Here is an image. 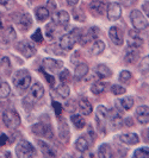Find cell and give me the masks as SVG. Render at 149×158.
I'll return each mask as SVG.
<instances>
[{
    "label": "cell",
    "mask_w": 149,
    "mask_h": 158,
    "mask_svg": "<svg viewBox=\"0 0 149 158\" xmlns=\"http://www.w3.org/2000/svg\"><path fill=\"white\" fill-rule=\"evenodd\" d=\"M31 81V75H30L29 70H26V69H20V70L16 71L12 76V82H13L15 87L20 92H24L30 87Z\"/></svg>",
    "instance_id": "6da1fadb"
},
{
    "label": "cell",
    "mask_w": 149,
    "mask_h": 158,
    "mask_svg": "<svg viewBox=\"0 0 149 158\" xmlns=\"http://www.w3.org/2000/svg\"><path fill=\"white\" fill-rule=\"evenodd\" d=\"M81 36V30L80 29H73L69 33L63 35L60 40V47L63 50H72L74 45L79 42V38Z\"/></svg>",
    "instance_id": "7a4b0ae2"
},
{
    "label": "cell",
    "mask_w": 149,
    "mask_h": 158,
    "mask_svg": "<svg viewBox=\"0 0 149 158\" xmlns=\"http://www.w3.org/2000/svg\"><path fill=\"white\" fill-rule=\"evenodd\" d=\"M2 121L10 130H16L20 125V115L15 110H7L2 114Z\"/></svg>",
    "instance_id": "3957f363"
},
{
    "label": "cell",
    "mask_w": 149,
    "mask_h": 158,
    "mask_svg": "<svg viewBox=\"0 0 149 158\" xmlns=\"http://www.w3.org/2000/svg\"><path fill=\"white\" fill-rule=\"evenodd\" d=\"M16 155L19 158H30L36 155L35 148L26 140H20L16 146Z\"/></svg>",
    "instance_id": "277c9868"
},
{
    "label": "cell",
    "mask_w": 149,
    "mask_h": 158,
    "mask_svg": "<svg viewBox=\"0 0 149 158\" xmlns=\"http://www.w3.org/2000/svg\"><path fill=\"white\" fill-rule=\"evenodd\" d=\"M43 95H44V89H43V87L39 85L38 82H36V83L32 85L29 94L26 95L25 102L30 103V105H33V103L38 102L39 100L43 98Z\"/></svg>",
    "instance_id": "5b68a950"
},
{
    "label": "cell",
    "mask_w": 149,
    "mask_h": 158,
    "mask_svg": "<svg viewBox=\"0 0 149 158\" xmlns=\"http://www.w3.org/2000/svg\"><path fill=\"white\" fill-rule=\"evenodd\" d=\"M130 22L136 30H146L148 27V20L138 10H134L130 13Z\"/></svg>",
    "instance_id": "8992f818"
},
{
    "label": "cell",
    "mask_w": 149,
    "mask_h": 158,
    "mask_svg": "<svg viewBox=\"0 0 149 158\" xmlns=\"http://www.w3.org/2000/svg\"><path fill=\"white\" fill-rule=\"evenodd\" d=\"M98 36H99V29L92 26L90 29H87L85 32L81 31V36L79 38V42L81 45H86V44H91L93 40H98Z\"/></svg>",
    "instance_id": "52a82bcc"
},
{
    "label": "cell",
    "mask_w": 149,
    "mask_h": 158,
    "mask_svg": "<svg viewBox=\"0 0 149 158\" xmlns=\"http://www.w3.org/2000/svg\"><path fill=\"white\" fill-rule=\"evenodd\" d=\"M31 131L38 137H44V138H53V128L49 124H44V123H38L35 124L31 127Z\"/></svg>",
    "instance_id": "ba28073f"
},
{
    "label": "cell",
    "mask_w": 149,
    "mask_h": 158,
    "mask_svg": "<svg viewBox=\"0 0 149 158\" xmlns=\"http://www.w3.org/2000/svg\"><path fill=\"white\" fill-rule=\"evenodd\" d=\"M17 49H18V51L23 56H25L26 58L33 57V56L36 55V52H37L36 47H35L32 43L28 42V40H22V42H19V43L17 44Z\"/></svg>",
    "instance_id": "9c48e42d"
},
{
    "label": "cell",
    "mask_w": 149,
    "mask_h": 158,
    "mask_svg": "<svg viewBox=\"0 0 149 158\" xmlns=\"http://www.w3.org/2000/svg\"><path fill=\"white\" fill-rule=\"evenodd\" d=\"M106 15L111 22H116L122 16V7L117 2H110L106 6Z\"/></svg>",
    "instance_id": "30bf717a"
},
{
    "label": "cell",
    "mask_w": 149,
    "mask_h": 158,
    "mask_svg": "<svg viewBox=\"0 0 149 158\" xmlns=\"http://www.w3.org/2000/svg\"><path fill=\"white\" fill-rule=\"evenodd\" d=\"M43 67L48 71L59 73L63 68V62L62 61H57V60H53V58H44L43 60Z\"/></svg>",
    "instance_id": "8fae6325"
},
{
    "label": "cell",
    "mask_w": 149,
    "mask_h": 158,
    "mask_svg": "<svg viewBox=\"0 0 149 158\" xmlns=\"http://www.w3.org/2000/svg\"><path fill=\"white\" fill-rule=\"evenodd\" d=\"M138 55H140V52H138L137 47L129 45L125 49V51H124V61L129 64L136 63L137 60H138Z\"/></svg>",
    "instance_id": "7c38bea8"
},
{
    "label": "cell",
    "mask_w": 149,
    "mask_h": 158,
    "mask_svg": "<svg viewBox=\"0 0 149 158\" xmlns=\"http://www.w3.org/2000/svg\"><path fill=\"white\" fill-rule=\"evenodd\" d=\"M69 13L66 12V11H59L53 15V23L59 25V26H66L69 23Z\"/></svg>",
    "instance_id": "4fadbf2b"
},
{
    "label": "cell",
    "mask_w": 149,
    "mask_h": 158,
    "mask_svg": "<svg viewBox=\"0 0 149 158\" xmlns=\"http://www.w3.org/2000/svg\"><path fill=\"white\" fill-rule=\"evenodd\" d=\"M106 6L107 5H106V1L105 0H93L90 4V11L92 12V15L98 17L104 13Z\"/></svg>",
    "instance_id": "5bb4252c"
},
{
    "label": "cell",
    "mask_w": 149,
    "mask_h": 158,
    "mask_svg": "<svg viewBox=\"0 0 149 158\" xmlns=\"http://www.w3.org/2000/svg\"><path fill=\"white\" fill-rule=\"evenodd\" d=\"M17 24H18V27H19L20 31L26 32L32 26L31 16L29 13H24V15L19 17V19L17 20Z\"/></svg>",
    "instance_id": "9a60e30c"
},
{
    "label": "cell",
    "mask_w": 149,
    "mask_h": 158,
    "mask_svg": "<svg viewBox=\"0 0 149 158\" xmlns=\"http://www.w3.org/2000/svg\"><path fill=\"white\" fill-rule=\"evenodd\" d=\"M109 37H110V40L116 44V45H122L123 44V32L122 30L117 27V26H112L110 29V31H109Z\"/></svg>",
    "instance_id": "2e32d148"
},
{
    "label": "cell",
    "mask_w": 149,
    "mask_h": 158,
    "mask_svg": "<svg viewBox=\"0 0 149 158\" xmlns=\"http://www.w3.org/2000/svg\"><path fill=\"white\" fill-rule=\"evenodd\" d=\"M136 119L137 121L142 124V125H146L148 124L149 121V108L148 106H140L137 110H136Z\"/></svg>",
    "instance_id": "e0dca14e"
},
{
    "label": "cell",
    "mask_w": 149,
    "mask_h": 158,
    "mask_svg": "<svg viewBox=\"0 0 149 158\" xmlns=\"http://www.w3.org/2000/svg\"><path fill=\"white\" fill-rule=\"evenodd\" d=\"M95 118H97V121H98V125H102V128H104V124L107 121V118H109V111L105 106H98L97 108V112H95Z\"/></svg>",
    "instance_id": "ac0fdd59"
},
{
    "label": "cell",
    "mask_w": 149,
    "mask_h": 158,
    "mask_svg": "<svg viewBox=\"0 0 149 158\" xmlns=\"http://www.w3.org/2000/svg\"><path fill=\"white\" fill-rule=\"evenodd\" d=\"M119 140L126 145H136L140 143V138L136 133H123L119 135Z\"/></svg>",
    "instance_id": "d6986e66"
},
{
    "label": "cell",
    "mask_w": 149,
    "mask_h": 158,
    "mask_svg": "<svg viewBox=\"0 0 149 158\" xmlns=\"http://www.w3.org/2000/svg\"><path fill=\"white\" fill-rule=\"evenodd\" d=\"M95 74L100 79H107V77H110L111 75H112V71L105 64H99V65L95 67Z\"/></svg>",
    "instance_id": "ffe728a7"
},
{
    "label": "cell",
    "mask_w": 149,
    "mask_h": 158,
    "mask_svg": "<svg viewBox=\"0 0 149 158\" xmlns=\"http://www.w3.org/2000/svg\"><path fill=\"white\" fill-rule=\"evenodd\" d=\"M37 144H38L39 148H41L42 153H43L44 157H55L56 156L55 151L53 150V148L49 144H47L46 142H41V140H37Z\"/></svg>",
    "instance_id": "44dd1931"
},
{
    "label": "cell",
    "mask_w": 149,
    "mask_h": 158,
    "mask_svg": "<svg viewBox=\"0 0 149 158\" xmlns=\"http://www.w3.org/2000/svg\"><path fill=\"white\" fill-rule=\"evenodd\" d=\"M105 50V43L103 40H95L92 42V47H91V54L94 56L100 55L103 51Z\"/></svg>",
    "instance_id": "7402d4cb"
},
{
    "label": "cell",
    "mask_w": 149,
    "mask_h": 158,
    "mask_svg": "<svg viewBox=\"0 0 149 158\" xmlns=\"http://www.w3.org/2000/svg\"><path fill=\"white\" fill-rule=\"evenodd\" d=\"M143 44V40L140 37V35L134 30L129 31V45H133V47H141Z\"/></svg>",
    "instance_id": "603a6c76"
},
{
    "label": "cell",
    "mask_w": 149,
    "mask_h": 158,
    "mask_svg": "<svg viewBox=\"0 0 149 158\" xmlns=\"http://www.w3.org/2000/svg\"><path fill=\"white\" fill-rule=\"evenodd\" d=\"M87 73H88V65L86 63H84V62L82 63H79L77 65V68H75V74H74L75 80L84 79L87 75Z\"/></svg>",
    "instance_id": "cb8c5ba5"
},
{
    "label": "cell",
    "mask_w": 149,
    "mask_h": 158,
    "mask_svg": "<svg viewBox=\"0 0 149 158\" xmlns=\"http://www.w3.org/2000/svg\"><path fill=\"white\" fill-rule=\"evenodd\" d=\"M79 110H80V113L82 115H90L92 113V111H93L92 110V105L86 99L80 100V102H79Z\"/></svg>",
    "instance_id": "d4e9b609"
},
{
    "label": "cell",
    "mask_w": 149,
    "mask_h": 158,
    "mask_svg": "<svg viewBox=\"0 0 149 158\" xmlns=\"http://www.w3.org/2000/svg\"><path fill=\"white\" fill-rule=\"evenodd\" d=\"M35 15H36V18H37V20L41 22V23H43V22H46L49 16H50V12H49V10L47 7H37L36 8V11H35Z\"/></svg>",
    "instance_id": "484cf974"
},
{
    "label": "cell",
    "mask_w": 149,
    "mask_h": 158,
    "mask_svg": "<svg viewBox=\"0 0 149 158\" xmlns=\"http://www.w3.org/2000/svg\"><path fill=\"white\" fill-rule=\"evenodd\" d=\"M134 99L131 96H126L124 99H122V100H118L117 101V106H121L124 111H129V110H131L134 107Z\"/></svg>",
    "instance_id": "4316f807"
},
{
    "label": "cell",
    "mask_w": 149,
    "mask_h": 158,
    "mask_svg": "<svg viewBox=\"0 0 149 158\" xmlns=\"http://www.w3.org/2000/svg\"><path fill=\"white\" fill-rule=\"evenodd\" d=\"M90 146V142L86 139V137H80L77 143H75V149L79 151V152H85V151L88 149Z\"/></svg>",
    "instance_id": "83f0119b"
},
{
    "label": "cell",
    "mask_w": 149,
    "mask_h": 158,
    "mask_svg": "<svg viewBox=\"0 0 149 158\" xmlns=\"http://www.w3.org/2000/svg\"><path fill=\"white\" fill-rule=\"evenodd\" d=\"M98 156L102 158H110L112 157V151L109 144H103L98 149Z\"/></svg>",
    "instance_id": "f1b7e54d"
},
{
    "label": "cell",
    "mask_w": 149,
    "mask_h": 158,
    "mask_svg": "<svg viewBox=\"0 0 149 158\" xmlns=\"http://www.w3.org/2000/svg\"><path fill=\"white\" fill-rule=\"evenodd\" d=\"M105 89H106V83L105 82H100V81H97V82H94L93 85H92L91 92L94 95H99L102 94L103 92H105Z\"/></svg>",
    "instance_id": "f546056e"
},
{
    "label": "cell",
    "mask_w": 149,
    "mask_h": 158,
    "mask_svg": "<svg viewBox=\"0 0 149 158\" xmlns=\"http://www.w3.org/2000/svg\"><path fill=\"white\" fill-rule=\"evenodd\" d=\"M56 92H57V94L60 95L61 98L67 99L71 95V88H69L68 85H66V83H61L59 87L56 88Z\"/></svg>",
    "instance_id": "4dcf8cb0"
},
{
    "label": "cell",
    "mask_w": 149,
    "mask_h": 158,
    "mask_svg": "<svg viewBox=\"0 0 149 158\" xmlns=\"http://www.w3.org/2000/svg\"><path fill=\"white\" fill-rule=\"evenodd\" d=\"M71 120H72V123H73V125L77 127V128H79V130L84 128V127H85V125H86L85 119L82 118L80 114H74V115H72Z\"/></svg>",
    "instance_id": "1f68e13d"
},
{
    "label": "cell",
    "mask_w": 149,
    "mask_h": 158,
    "mask_svg": "<svg viewBox=\"0 0 149 158\" xmlns=\"http://www.w3.org/2000/svg\"><path fill=\"white\" fill-rule=\"evenodd\" d=\"M11 94V87L7 82L0 83V99H6Z\"/></svg>",
    "instance_id": "d6a6232c"
},
{
    "label": "cell",
    "mask_w": 149,
    "mask_h": 158,
    "mask_svg": "<svg viewBox=\"0 0 149 158\" xmlns=\"http://www.w3.org/2000/svg\"><path fill=\"white\" fill-rule=\"evenodd\" d=\"M0 68L2 69V71L5 73V74H10V71H11V63H10V60H8V57H2V58H0Z\"/></svg>",
    "instance_id": "836d02e7"
},
{
    "label": "cell",
    "mask_w": 149,
    "mask_h": 158,
    "mask_svg": "<svg viewBox=\"0 0 149 158\" xmlns=\"http://www.w3.org/2000/svg\"><path fill=\"white\" fill-rule=\"evenodd\" d=\"M110 124L113 128H118V127H121L122 125H123V120L121 119V117H119L118 113H115V114L111 117Z\"/></svg>",
    "instance_id": "e575fe53"
},
{
    "label": "cell",
    "mask_w": 149,
    "mask_h": 158,
    "mask_svg": "<svg viewBox=\"0 0 149 158\" xmlns=\"http://www.w3.org/2000/svg\"><path fill=\"white\" fill-rule=\"evenodd\" d=\"M46 35L48 36V38H54L56 35V24L54 23H50L48 24L46 26Z\"/></svg>",
    "instance_id": "d590c367"
},
{
    "label": "cell",
    "mask_w": 149,
    "mask_h": 158,
    "mask_svg": "<svg viewBox=\"0 0 149 158\" xmlns=\"http://www.w3.org/2000/svg\"><path fill=\"white\" fill-rule=\"evenodd\" d=\"M73 16H74V19L78 20V22H85V20H86L85 13H84L82 10H80V8H74V10H73Z\"/></svg>",
    "instance_id": "8d00e7d4"
},
{
    "label": "cell",
    "mask_w": 149,
    "mask_h": 158,
    "mask_svg": "<svg viewBox=\"0 0 149 158\" xmlns=\"http://www.w3.org/2000/svg\"><path fill=\"white\" fill-rule=\"evenodd\" d=\"M148 155H149L148 148H141V149H138V150L135 151L134 157L135 158H148Z\"/></svg>",
    "instance_id": "74e56055"
},
{
    "label": "cell",
    "mask_w": 149,
    "mask_h": 158,
    "mask_svg": "<svg viewBox=\"0 0 149 158\" xmlns=\"http://www.w3.org/2000/svg\"><path fill=\"white\" fill-rule=\"evenodd\" d=\"M111 92H112V94L115 95H122L125 93L126 89L124 87H122V86H119V85H113L111 87Z\"/></svg>",
    "instance_id": "f35d334b"
},
{
    "label": "cell",
    "mask_w": 149,
    "mask_h": 158,
    "mask_svg": "<svg viewBox=\"0 0 149 158\" xmlns=\"http://www.w3.org/2000/svg\"><path fill=\"white\" fill-rule=\"evenodd\" d=\"M119 80L124 83H128L130 80H131V73L129 70H123L119 74Z\"/></svg>",
    "instance_id": "ab89813d"
},
{
    "label": "cell",
    "mask_w": 149,
    "mask_h": 158,
    "mask_svg": "<svg viewBox=\"0 0 149 158\" xmlns=\"http://www.w3.org/2000/svg\"><path fill=\"white\" fill-rule=\"evenodd\" d=\"M5 38L8 42H12V40H16V32L13 30V27H8L7 31H6V35H5Z\"/></svg>",
    "instance_id": "60d3db41"
},
{
    "label": "cell",
    "mask_w": 149,
    "mask_h": 158,
    "mask_svg": "<svg viewBox=\"0 0 149 158\" xmlns=\"http://www.w3.org/2000/svg\"><path fill=\"white\" fill-rule=\"evenodd\" d=\"M32 40L33 42H36V43H42L43 42V36H42V31H41V29H37L36 32L32 35Z\"/></svg>",
    "instance_id": "b9f144b4"
},
{
    "label": "cell",
    "mask_w": 149,
    "mask_h": 158,
    "mask_svg": "<svg viewBox=\"0 0 149 158\" xmlns=\"http://www.w3.org/2000/svg\"><path fill=\"white\" fill-rule=\"evenodd\" d=\"M71 80V73L67 70V69H64V70L61 71V74H60V81L63 82V83H66L67 81H69Z\"/></svg>",
    "instance_id": "7bdbcfd3"
},
{
    "label": "cell",
    "mask_w": 149,
    "mask_h": 158,
    "mask_svg": "<svg viewBox=\"0 0 149 158\" xmlns=\"http://www.w3.org/2000/svg\"><path fill=\"white\" fill-rule=\"evenodd\" d=\"M51 105H53V107H54V111H55V114L59 117V115H61V113H62V106H61V103L56 102V101H53L51 102Z\"/></svg>",
    "instance_id": "ee69618b"
},
{
    "label": "cell",
    "mask_w": 149,
    "mask_h": 158,
    "mask_svg": "<svg viewBox=\"0 0 149 158\" xmlns=\"http://www.w3.org/2000/svg\"><path fill=\"white\" fill-rule=\"evenodd\" d=\"M137 1H138V0H119V2H121L123 6H125V7L134 6V5H135Z\"/></svg>",
    "instance_id": "f6af8a7d"
},
{
    "label": "cell",
    "mask_w": 149,
    "mask_h": 158,
    "mask_svg": "<svg viewBox=\"0 0 149 158\" xmlns=\"http://www.w3.org/2000/svg\"><path fill=\"white\" fill-rule=\"evenodd\" d=\"M42 73H43V75L46 76L48 83H49L50 86H54V83H55V79H54V76H53V75H49V74H48V73H46L44 70H42Z\"/></svg>",
    "instance_id": "bcb514c9"
},
{
    "label": "cell",
    "mask_w": 149,
    "mask_h": 158,
    "mask_svg": "<svg viewBox=\"0 0 149 158\" xmlns=\"http://www.w3.org/2000/svg\"><path fill=\"white\" fill-rule=\"evenodd\" d=\"M142 70L143 73H148V56L144 57L142 61Z\"/></svg>",
    "instance_id": "7dc6e473"
},
{
    "label": "cell",
    "mask_w": 149,
    "mask_h": 158,
    "mask_svg": "<svg viewBox=\"0 0 149 158\" xmlns=\"http://www.w3.org/2000/svg\"><path fill=\"white\" fill-rule=\"evenodd\" d=\"M47 6H48V10H51V11H54L56 10V1L55 0H49L47 2Z\"/></svg>",
    "instance_id": "c3c4849f"
},
{
    "label": "cell",
    "mask_w": 149,
    "mask_h": 158,
    "mask_svg": "<svg viewBox=\"0 0 149 158\" xmlns=\"http://www.w3.org/2000/svg\"><path fill=\"white\" fill-rule=\"evenodd\" d=\"M7 135H4V133H0V146H4L7 143Z\"/></svg>",
    "instance_id": "681fc988"
},
{
    "label": "cell",
    "mask_w": 149,
    "mask_h": 158,
    "mask_svg": "<svg viewBox=\"0 0 149 158\" xmlns=\"http://www.w3.org/2000/svg\"><path fill=\"white\" fill-rule=\"evenodd\" d=\"M148 5H149L148 0H147V1H144V2H143V5H142V8H143V11H144V13L147 15V17H148V13H149Z\"/></svg>",
    "instance_id": "f907efd6"
},
{
    "label": "cell",
    "mask_w": 149,
    "mask_h": 158,
    "mask_svg": "<svg viewBox=\"0 0 149 158\" xmlns=\"http://www.w3.org/2000/svg\"><path fill=\"white\" fill-rule=\"evenodd\" d=\"M123 123H124V124H125L126 126H133V119L131 118H126L125 120H123Z\"/></svg>",
    "instance_id": "816d5d0a"
},
{
    "label": "cell",
    "mask_w": 149,
    "mask_h": 158,
    "mask_svg": "<svg viewBox=\"0 0 149 158\" xmlns=\"http://www.w3.org/2000/svg\"><path fill=\"white\" fill-rule=\"evenodd\" d=\"M79 2V0H67V4L69 6H77Z\"/></svg>",
    "instance_id": "f5cc1de1"
},
{
    "label": "cell",
    "mask_w": 149,
    "mask_h": 158,
    "mask_svg": "<svg viewBox=\"0 0 149 158\" xmlns=\"http://www.w3.org/2000/svg\"><path fill=\"white\" fill-rule=\"evenodd\" d=\"M0 29H2V22H1V19H0Z\"/></svg>",
    "instance_id": "db71d44e"
},
{
    "label": "cell",
    "mask_w": 149,
    "mask_h": 158,
    "mask_svg": "<svg viewBox=\"0 0 149 158\" xmlns=\"http://www.w3.org/2000/svg\"><path fill=\"white\" fill-rule=\"evenodd\" d=\"M1 82H2V80H1V77H0V83H1Z\"/></svg>",
    "instance_id": "11a10c76"
}]
</instances>
